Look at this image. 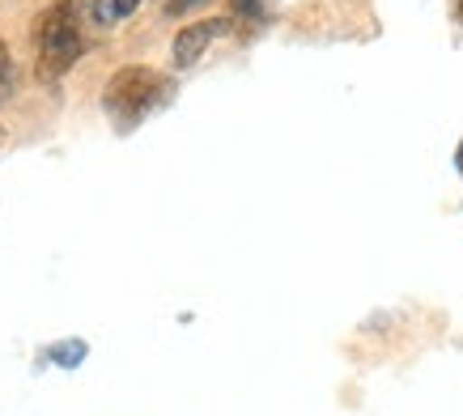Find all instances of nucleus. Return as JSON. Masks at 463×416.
Masks as SVG:
<instances>
[{
	"instance_id": "1",
	"label": "nucleus",
	"mask_w": 463,
	"mask_h": 416,
	"mask_svg": "<svg viewBox=\"0 0 463 416\" xmlns=\"http://www.w3.org/2000/svg\"><path fill=\"white\" fill-rule=\"evenodd\" d=\"M85 52V5L81 0H56L34 22V56L43 77L69 72Z\"/></svg>"
},
{
	"instance_id": "2",
	"label": "nucleus",
	"mask_w": 463,
	"mask_h": 416,
	"mask_svg": "<svg viewBox=\"0 0 463 416\" xmlns=\"http://www.w3.org/2000/svg\"><path fill=\"white\" fill-rule=\"evenodd\" d=\"M170 94H175V85H170L162 72H154V69H119L111 77V85H107V94H102V107H107V115L115 119V128L128 132V128L141 124L145 115H154Z\"/></svg>"
},
{
	"instance_id": "3",
	"label": "nucleus",
	"mask_w": 463,
	"mask_h": 416,
	"mask_svg": "<svg viewBox=\"0 0 463 416\" xmlns=\"http://www.w3.org/2000/svg\"><path fill=\"white\" fill-rule=\"evenodd\" d=\"M225 26L230 22H222V17H209V22H196V26L179 30V39H175V47H170V60H175V69H192L204 52H209V43L217 39V34H225Z\"/></svg>"
},
{
	"instance_id": "4",
	"label": "nucleus",
	"mask_w": 463,
	"mask_h": 416,
	"mask_svg": "<svg viewBox=\"0 0 463 416\" xmlns=\"http://www.w3.org/2000/svg\"><path fill=\"white\" fill-rule=\"evenodd\" d=\"M14 98V56H9V47L0 43V107Z\"/></svg>"
},
{
	"instance_id": "5",
	"label": "nucleus",
	"mask_w": 463,
	"mask_h": 416,
	"mask_svg": "<svg viewBox=\"0 0 463 416\" xmlns=\"http://www.w3.org/2000/svg\"><path fill=\"white\" fill-rule=\"evenodd\" d=\"M137 5H141V0H107V5H102L94 17H99V22H119V17L137 14Z\"/></svg>"
},
{
	"instance_id": "6",
	"label": "nucleus",
	"mask_w": 463,
	"mask_h": 416,
	"mask_svg": "<svg viewBox=\"0 0 463 416\" xmlns=\"http://www.w3.org/2000/svg\"><path fill=\"white\" fill-rule=\"evenodd\" d=\"M52 357H56L60 365H77V361L85 357V345H81V340H69V345H64V348H56Z\"/></svg>"
},
{
	"instance_id": "7",
	"label": "nucleus",
	"mask_w": 463,
	"mask_h": 416,
	"mask_svg": "<svg viewBox=\"0 0 463 416\" xmlns=\"http://www.w3.org/2000/svg\"><path fill=\"white\" fill-rule=\"evenodd\" d=\"M234 9L247 17H260V0H234Z\"/></svg>"
},
{
	"instance_id": "8",
	"label": "nucleus",
	"mask_w": 463,
	"mask_h": 416,
	"mask_svg": "<svg viewBox=\"0 0 463 416\" xmlns=\"http://www.w3.org/2000/svg\"><path fill=\"white\" fill-rule=\"evenodd\" d=\"M196 5H204V0H170L166 9L170 14H183V9H196Z\"/></svg>"
},
{
	"instance_id": "9",
	"label": "nucleus",
	"mask_w": 463,
	"mask_h": 416,
	"mask_svg": "<svg viewBox=\"0 0 463 416\" xmlns=\"http://www.w3.org/2000/svg\"><path fill=\"white\" fill-rule=\"evenodd\" d=\"M455 166H459V175H463V140H459V149H455Z\"/></svg>"
},
{
	"instance_id": "10",
	"label": "nucleus",
	"mask_w": 463,
	"mask_h": 416,
	"mask_svg": "<svg viewBox=\"0 0 463 416\" xmlns=\"http://www.w3.org/2000/svg\"><path fill=\"white\" fill-rule=\"evenodd\" d=\"M455 17H459V22H463V0H459V5H455Z\"/></svg>"
}]
</instances>
